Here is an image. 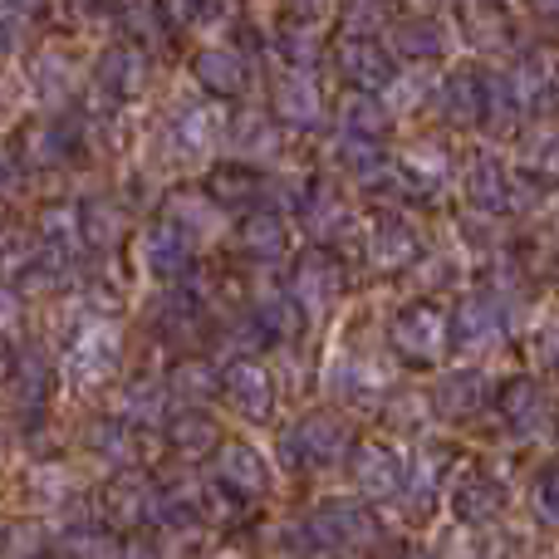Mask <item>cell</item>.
Listing matches in <instances>:
<instances>
[{"mask_svg": "<svg viewBox=\"0 0 559 559\" xmlns=\"http://www.w3.org/2000/svg\"><path fill=\"white\" fill-rule=\"evenodd\" d=\"M501 334H506V305L496 295H466L447 314V338H456L462 348H491Z\"/></svg>", "mask_w": 559, "mask_h": 559, "instance_id": "cell-1", "label": "cell"}, {"mask_svg": "<svg viewBox=\"0 0 559 559\" xmlns=\"http://www.w3.org/2000/svg\"><path fill=\"white\" fill-rule=\"evenodd\" d=\"M393 344L413 358H437L447 344V314L437 305H407L393 319Z\"/></svg>", "mask_w": 559, "mask_h": 559, "instance_id": "cell-2", "label": "cell"}, {"mask_svg": "<svg viewBox=\"0 0 559 559\" xmlns=\"http://www.w3.org/2000/svg\"><path fill=\"white\" fill-rule=\"evenodd\" d=\"M114 368H118V329L114 324H88L84 334H79V344L69 348V373L88 388V383H104Z\"/></svg>", "mask_w": 559, "mask_h": 559, "instance_id": "cell-3", "label": "cell"}, {"mask_svg": "<svg viewBox=\"0 0 559 559\" xmlns=\"http://www.w3.org/2000/svg\"><path fill=\"white\" fill-rule=\"evenodd\" d=\"M334 295H338V265L329 255L309 251L295 265V280H289V305H299L305 314H319V309L334 305Z\"/></svg>", "mask_w": 559, "mask_h": 559, "instance_id": "cell-4", "label": "cell"}, {"mask_svg": "<svg viewBox=\"0 0 559 559\" xmlns=\"http://www.w3.org/2000/svg\"><path fill=\"white\" fill-rule=\"evenodd\" d=\"M138 251H143L147 271L163 275V280H173V275L187 271V261H192V236L177 231L173 222H157V226H147V231H143Z\"/></svg>", "mask_w": 559, "mask_h": 559, "instance_id": "cell-5", "label": "cell"}, {"mask_svg": "<svg viewBox=\"0 0 559 559\" xmlns=\"http://www.w3.org/2000/svg\"><path fill=\"white\" fill-rule=\"evenodd\" d=\"M466 197H472L481 212H506V206L515 202V182L501 167V157L476 153L472 163H466Z\"/></svg>", "mask_w": 559, "mask_h": 559, "instance_id": "cell-6", "label": "cell"}, {"mask_svg": "<svg viewBox=\"0 0 559 559\" xmlns=\"http://www.w3.org/2000/svg\"><path fill=\"white\" fill-rule=\"evenodd\" d=\"M275 108H280V118L295 123V128H314L319 118H324V108H319V88L305 69H285V74H275Z\"/></svg>", "mask_w": 559, "mask_h": 559, "instance_id": "cell-7", "label": "cell"}, {"mask_svg": "<svg viewBox=\"0 0 559 559\" xmlns=\"http://www.w3.org/2000/svg\"><path fill=\"white\" fill-rule=\"evenodd\" d=\"M437 108H442L447 123H476L486 108V79L472 74V69H456V74H447L442 84V98H437Z\"/></svg>", "mask_w": 559, "mask_h": 559, "instance_id": "cell-8", "label": "cell"}, {"mask_svg": "<svg viewBox=\"0 0 559 559\" xmlns=\"http://www.w3.org/2000/svg\"><path fill=\"white\" fill-rule=\"evenodd\" d=\"M338 64H344V74L354 79L358 88H368V94L393 84V59H388L373 39H344V45H338Z\"/></svg>", "mask_w": 559, "mask_h": 559, "instance_id": "cell-9", "label": "cell"}, {"mask_svg": "<svg viewBox=\"0 0 559 559\" xmlns=\"http://www.w3.org/2000/svg\"><path fill=\"white\" fill-rule=\"evenodd\" d=\"M417 261V231L407 222H383L368 236V265L378 271H407Z\"/></svg>", "mask_w": 559, "mask_h": 559, "instance_id": "cell-10", "label": "cell"}, {"mask_svg": "<svg viewBox=\"0 0 559 559\" xmlns=\"http://www.w3.org/2000/svg\"><path fill=\"white\" fill-rule=\"evenodd\" d=\"M98 84L123 94V98H133L138 88L147 84V59L138 55L133 45H108L104 55H98Z\"/></svg>", "mask_w": 559, "mask_h": 559, "instance_id": "cell-11", "label": "cell"}, {"mask_svg": "<svg viewBox=\"0 0 559 559\" xmlns=\"http://www.w3.org/2000/svg\"><path fill=\"white\" fill-rule=\"evenodd\" d=\"M226 397H231L241 413H251V417H265L271 413V373L265 368H255V364H236L231 373H226Z\"/></svg>", "mask_w": 559, "mask_h": 559, "instance_id": "cell-12", "label": "cell"}, {"mask_svg": "<svg viewBox=\"0 0 559 559\" xmlns=\"http://www.w3.org/2000/svg\"><path fill=\"white\" fill-rule=\"evenodd\" d=\"M197 79H202L216 98H231L246 88V64L231 49H202V55H197Z\"/></svg>", "mask_w": 559, "mask_h": 559, "instance_id": "cell-13", "label": "cell"}, {"mask_svg": "<svg viewBox=\"0 0 559 559\" xmlns=\"http://www.w3.org/2000/svg\"><path fill=\"white\" fill-rule=\"evenodd\" d=\"M393 45L407 59H437V55H447V29L437 20H407V25L393 29Z\"/></svg>", "mask_w": 559, "mask_h": 559, "instance_id": "cell-14", "label": "cell"}, {"mask_svg": "<svg viewBox=\"0 0 559 559\" xmlns=\"http://www.w3.org/2000/svg\"><path fill=\"white\" fill-rule=\"evenodd\" d=\"M344 128L354 138H364V143H373V138L388 133V104L373 94H354L344 104Z\"/></svg>", "mask_w": 559, "mask_h": 559, "instance_id": "cell-15", "label": "cell"}, {"mask_svg": "<svg viewBox=\"0 0 559 559\" xmlns=\"http://www.w3.org/2000/svg\"><path fill=\"white\" fill-rule=\"evenodd\" d=\"M74 153V123H39L35 133H29V163L49 167V163H64V157Z\"/></svg>", "mask_w": 559, "mask_h": 559, "instance_id": "cell-16", "label": "cell"}, {"mask_svg": "<svg viewBox=\"0 0 559 559\" xmlns=\"http://www.w3.org/2000/svg\"><path fill=\"white\" fill-rule=\"evenodd\" d=\"M177 133H182V143L192 147V153L212 147L216 138H222V108H212V104H202V108H182V118H177Z\"/></svg>", "mask_w": 559, "mask_h": 559, "instance_id": "cell-17", "label": "cell"}, {"mask_svg": "<svg viewBox=\"0 0 559 559\" xmlns=\"http://www.w3.org/2000/svg\"><path fill=\"white\" fill-rule=\"evenodd\" d=\"M388 20H393V5H388V0H348V10H344L348 39H373V29H383Z\"/></svg>", "mask_w": 559, "mask_h": 559, "instance_id": "cell-18", "label": "cell"}, {"mask_svg": "<svg viewBox=\"0 0 559 559\" xmlns=\"http://www.w3.org/2000/svg\"><path fill=\"white\" fill-rule=\"evenodd\" d=\"M481 373H452V378H442V388H437V403L447 407V413H472L476 403H481Z\"/></svg>", "mask_w": 559, "mask_h": 559, "instance_id": "cell-19", "label": "cell"}, {"mask_svg": "<svg viewBox=\"0 0 559 559\" xmlns=\"http://www.w3.org/2000/svg\"><path fill=\"white\" fill-rule=\"evenodd\" d=\"M501 407L525 427L531 417L545 413V397H540V388H535L531 378H511V383H506V393H501Z\"/></svg>", "mask_w": 559, "mask_h": 559, "instance_id": "cell-20", "label": "cell"}, {"mask_svg": "<svg viewBox=\"0 0 559 559\" xmlns=\"http://www.w3.org/2000/svg\"><path fill=\"white\" fill-rule=\"evenodd\" d=\"M79 222H84V236H88L94 246H108L118 231H123V216H118L114 202H88Z\"/></svg>", "mask_w": 559, "mask_h": 559, "instance_id": "cell-21", "label": "cell"}, {"mask_svg": "<svg viewBox=\"0 0 559 559\" xmlns=\"http://www.w3.org/2000/svg\"><path fill=\"white\" fill-rule=\"evenodd\" d=\"M231 143L241 147L246 157H265V153H271V147H275V133H271V123H265L261 114H246L241 123H236Z\"/></svg>", "mask_w": 559, "mask_h": 559, "instance_id": "cell-22", "label": "cell"}, {"mask_svg": "<svg viewBox=\"0 0 559 559\" xmlns=\"http://www.w3.org/2000/svg\"><path fill=\"white\" fill-rule=\"evenodd\" d=\"M344 202L334 197V187H319L314 197H309V212H305V222L314 226L319 236H329V231H338V222H344Z\"/></svg>", "mask_w": 559, "mask_h": 559, "instance_id": "cell-23", "label": "cell"}, {"mask_svg": "<svg viewBox=\"0 0 559 559\" xmlns=\"http://www.w3.org/2000/svg\"><path fill=\"white\" fill-rule=\"evenodd\" d=\"M299 442L314 456H334L338 447H344V427H334V417H309V423L299 427Z\"/></svg>", "mask_w": 559, "mask_h": 559, "instance_id": "cell-24", "label": "cell"}, {"mask_svg": "<svg viewBox=\"0 0 559 559\" xmlns=\"http://www.w3.org/2000/svg\"><path fill=\"white\" fill-rule=\"evenodd\" d=\"M251 187H255V173L251 167H216V177H212V202L222 197V202H246L251 197Z\"/></svg>", "mask_w": 559, "mask_h": 559, "instance_id": "cell-25", "label": "cell"}, {"mask_svg": "<svg viewBox=\"0 0 559 559\" xmlns=\"http://www.w3.org/2000/svg\"><path fill=\"white\" fill-rule=\"evenodd\" d=\"M246 246H251L255 255H280L285 251V226H280L275 216H251V226H246Z\"/></svg>", "mask_w": 559, "mask_h": 559, "instance_id": "cell-26", "label": "cell"}, {"mask_svg": "<svg viewBox=\"0 0 559 559\" xmlns=\"http://www.w3.org/2000/svg\"><path fill=\"white\" fill-rule=\"evenodd\" d=\"M222 472L231 476V481H241V486H265V466H261V456H251L246 452V447H231V452H226V462H222Z\"/></svg>", "mask_w": 559, "mask_h": 559, "instance_id": "cell-27", "label": "cell"}, {"mask_svg": "<svg viewBox=\"0 0 559 559\" xmlns=\"http://www.w3.org/2000/svg\"><path fill=\"white\" fill-rule=\"evenodd\" d=\"M525 163L535 167V177L555 182V177H559V133H540V138H535L531 153H525Z\"/></svg>", "mask_w": 559, "mask_h": 559, "instance_id": "cell-28", "label": "cell"}, {"mask_svg": "<svg viewBox=\"0 0 559 559\" xmlns=\"http://www.w3.org/2000/svg\"><path fill=\"white\" fill-rule=\"evenodd\" d=\"M35 84H39V94H45L49 104H55V98L69 88V69H64V59H59V55H45V59H39Z\"/></svg>", "mask_w": 559, "mask_h": 559, "instance_id": "cell-29", "label": "cell"}, {"mask_svg": "<svg viewBox=\"0 0 559 559\" xmlns=\"http://www.w3.org/2000/svg\"><path fill=\"white\" fill-rule=\"evenodd\" d=\"M182 20H192V25H226L231 20V0H182Z\"/></svg>", "mask_w": 559, "mask_h": 559, "instance_id": "cell-30", "label": "cell"}, {"mask_svg": "<svg viewBox=\"0 0 559 559\" xmlns=\"http://www.w3.org/2000/svg\"><path fill=\"white\" fill-rule=\"evenodd\" d=\"M364 486H378V491H388V486H393V466H388V456L383 452H368L364 456Z\"/></svg>", "mask_w": 559, "mask_h": 559, "instance_id": "cell-31", "label": "cell"}, {"mask_svg": "<svg viewBox=\"0 0 559 559\" xmlns=\"http://www.w3.org/2000/svg\"><path fill=\"white\" fill-rule=\"evenodd\" d=\"M540 511L550 515V521H559V466L545 472V481H540Z\"/></svg>", "mask_w": 559, "mask_h": 559, "instance_id": "cell-32", "label": "cell"}, {"mask_svg": "<svg viewBox=\"0 0 559 559\" xmlns=\"http://www.w3.org/2000/svg\"><path fill=\"white\" fill-rule=\"evenodd\" d=\"M540 358H545L550 368H559V319L540 334Z\"/></svg>", "mask_w": 559, "mask_h": 559, "instance_id": "cell-33", "label": "cell"}, {"mask_svg": "<svg viewBox=\"0 0 559 559\" xmlns=\"http://www.w3.org/2000/svg\"><path fill=\"white\" fill-rule=\"evenodd\" d=\"M39 5H45V0H0V15H5V20H25V15H35Z\"/></svg>", "mask_w": 559, "mask_h": 559, "instance_id": "cell-34", "label": "cell"}, {"mask_svg": "<svg viewBox=\"0 0 559 559\" xmlns=\"http://www.w3.org/2000/svg\"><path fill=\"white\" fill-rule=\"evenodd\" d=\"M15 314H20V295H10V289L0 285V329L15 324Z\"/></svg>", "mask_w": 559, "mask_h": 559, "instance_id": "cell-35", "label": "cell"}, {"mask_svg": "<svg viewBox=\"0 0 559 559\" xmlns=\"http://www.w3.org/2000/svg\"><path fill=\"white\" fill-rule=\"evenodd\" d=\"M15 173H20V163L5 153V147H0V187H10V182H15Z\"/></svg>", "mask_w": 559, "mask_h": 559, "instance_id": "cell-36", "label": "cell"}, {"mask_svg": "<svg viewBox=\"0 0 559 559\" xmlns=\"http://www.w3.org/2000/svg\"><path fill=\"white\" fill-rule=\"evenodd\" d=\"M289 5H295L299 15H324V10H329V0H289Z\"/></svg>", "mask_w": 559, "mask_h": 559, "instance_id": "cell-37", "label": "cell"}, {"mask_svg": "<svg viewBox=\"0 0 559 559\" xmlns=\"http://www.w3.org/2000/svg\"><path fill=\"white\" fill-rule=\"evenodd\" d=\"M531 10H540V15H559V0H531Z\"/></svg>", "mask_w": 559, "mask_h": 559, "instance_id": "cell-38", "label": "cell"}]
</instances>
